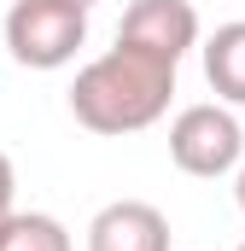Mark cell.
<instances>
[{
	"instance_id": "obj_1",
	"label": "cell",
	"mask_w": 245,
	"mask_h": 251,
	"mask_svg": "<svg viewBox=\"0 0 245 251\" xmlns=\"http://www.w3.org/2000/svg\"><path fill=\"white\" fill-rule=\"evenodd\" d=\"M175 70L164 53H146L134 41L105 47L99 59H88L70 82V117L88 128V134H140L152 128L170 100H175Z\"/></svg>"
},
{
	"instance_id": "obj_2",
	"label": "cell",
	"mask_w": 245,
	"mask_h": 251,
	"mask_svg": "<svg viewBox=\"0 0 245 251\" xmlns=\"http://www.w3.org/2000/svg\"><path fill=\"white\" fill-rule=\"evenodd\" d=\"M88 47V12L76 0H6V53L24 70H64Z\"/></svg>"
},
{
	"instance_id": "obj_3",
	"label": "cell",
	"mask_w": 245,
	"mask_h": 251,
	"mask_svg": "<svg viewBox=\"0 0 245 251\" xmlns=\"http://www.w3.org/2000/svg\"><path fill=\"white\" fill-rule=\"evenodd\" d=\"M245 158V128L234 117V105L222 100H198V105H181L175 123H170V164L193 176V181H222L234 176Z\"/></svg>"
},
{
	"instance_id": "obj_4",
	"label": "cell",
	"mask_w": 245,
	"mask_h": 251,
	"mask_svg": "<svg viewBox=\"0 0 245 251\" xmlns=\"http://www.w3.org/2000/svg\"><path fill=\"white\" fill-rule=\"evenodd\" d=\"M204 24H198V6L193 0H128L117 24V41H134L146 53H164L170 64H181L198 47Z\"/></svg>"
},
{
	"instance_id": "obj_5",
	"label": "cell",
	"mask_w": 245,
	"mask_h": 251,
	"mask_svg": "<svg viewBox=\"0 0 245 251\" xmlns=\"http://www.w3.org/2000/svg\"><path fill=\"white\" fill-rule=\"evenodd\" d=\"M170 216L152 199H111L88 222V251H170Z\"/></svg>"
},
{
	"instance_id": "obj_6",
	"label": "cell",
	"mask_w": 245,
	"mask_h": 251,
	"mask_svg": "<svg viewBox=\"0 0 245 251\" xmlns=\"http://www.w3.org/2000/svg\"><path fill=\"white\" fill-rule=\"evenodd\" d=\"M198 59L210 94L222 105H245V18H228L210 35H198Z\"/></svg>"
},
{
	"instance_id": "obj_7",
	"label": "cell",
	"mask_w": 245,
	"mask_h": 251,
	"mask_svg": "<svg viewBox=\"0 0 245 251\" xmlns=\"http://www.w3.org/2000/svg\"><path fill=\"white\" fill-rule=\"evenodd\" d=\"M0 251H76V240L47 210H12V222L0 228Z\"/></svg>"
},
{
	"instance_id": "obj_8",
	"label": "cell",
	"mask_w": 245,
	"mask_h": 251,
	"mask_svg": "<svg viewBox=\"0 0 245 251\" xmlns=\"http://www.w3.org/2000/svg\"><path fill=\"white\" fill-rule=\"evenodd\" d=\"M12 210H18V170H12V158L0 152V228L12 222Z\"/></svg>"
},
{
	"instance_id": "obj_9",
	"label": "cell",
	"mask_w": 245,
	"mask_h": 251,
	"mask_svg": "<svg viewBox=\"0 0 245 251\" xmlns=\"http://www.w3.org/2000/svg\"><path fill=\"white\" fill-rule=\"evenodd\" d=\"M234 204H240V216H245V158H240V170H234Z\"/></svg>"
},
{
	"instance_id": "obj_10",
	"label": "cell",
	"mask_w": 245,
	"mask_h": 251,
	"mask_svg": "<svg viewBox=\"0 0 245 251\" xmlns=\"http://www.w3.org/2000/svg\"><path fill=\"white\" fill-rule=\"evenodd\" d=\"M76 6H82V12H94V6H99V0H76Z\"/></svg>"
},
{
	"instance_id": "obj_11",
	"label": "cell",
	"mask_w": 245,
	"mask_h": 251,
	"mask_svg": "<svg viewBox=\"0 0 245 251\" xmlns=\"http://www.w3.org/2000/svg\"><path fill=\"white\" fill-rule=\"evenodd\" d=\"M234 251H245V246H234Z\"/></svg>"
}]
</instances>
